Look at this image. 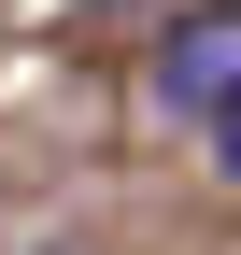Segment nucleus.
<instances>
[{"instance_id":"1","label":"nucleus","mask_w":241,"mask_h":255,"mask_svg":"<svg viewBox=\"0 0 241 255\" xmlns=\"http://www.w3.org/2000/svg\"><path fill=\"white\" fill-rule=\"evenodd\" d=\"M227 85H241V0L170 14V43H156V100H170V114H213Z\"/></svg>"},{"instance_id":"2","label":"nucleus","mask_w":241,"mask_h":255,"mask_svg":"<svg viewBox=\"0 0 241 255\" xmlns=\"http://www.w3.org/2000/svg\"><path fill=\"white\" fill-rule=\"evenodd\" d=\"M213 170L241 184V85H227V100H213Z\"/></svg>"}]
</instances>
